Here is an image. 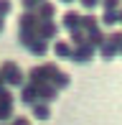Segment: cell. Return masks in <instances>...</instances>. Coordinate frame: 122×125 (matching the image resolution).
Returning <instances> with one entry per match:
<instances>
[{
  "mask_svg": "<svg viewBox=\"0 0 122 125\" xmlns=\"http://www.w3.org/2000/svg\"><path fill=\"white\" fill-rule=\"evenodd\" d=\"M0 77H3L5 87H20V84H26L23 69H20L15 61H3V64H0Z\"/></svg>",
  "mask_w": 122,
  "mask_h": 125,
  "instance_id": "obj_1",
  "label": "cell"
},
{
  "mask_svg": "<svg viewBox=\"0 0 122 125\" xmlns=\"http://www.w3.org/2000/svg\"><path fill=\"white\" fill-rule=\"evenodd\" d=\"M94 54H97V49L89 46V43H81V46H74V51H71V61H76V64H89V61L94 59Z\"/></svg>",
  "mask_w": 122,
  "mask_h": 125,
  "instance_id": "obj_2",
  "label": "cell"
},
{
  "mask_svg": "<svg viewBox=\"0 0 122 125\" xmlns=\"http://www.w3.org/2000/svg\"><path fill=\"white\" fill-rule=\"evenodd\" d=\"M56 33H59V26L53 23V21H41L36 28V38H41V41H53L56 38Z\"/></svg>",
  "mask_w": 122,
  "mask_h": 125,
  "instance_id": "obj_3",
  "label": "cell"
},
{
  "mask_svg": "<svg viewBox=\"0 0 122 125\" xmlns=\"http://www.w3.org/2000/svg\"><path fill=\"white\" fill-rule=\"evenodd\" d=\"M36 89H38V102H46V105H51V102L59 97V89H56V87H51L48 82L38 84Z\"/></svg>",
  "mask_w": 122,
  "mask_h": 125,
  "instance_id": "obj_4",
  "label": "cell"
},
{
  "mask_svg": "<svg viewBox=\"0 0 122 125\" xmlns=\"http://www.w3.org/2000/svg\"><path fill=\"white\" fill-rule=\"evenodd\" d=\"M33 13H36L38 21H53V15H56V5L48 3V0H43V3L38 5L36 10H33Z\"/></svg>",
  "mask_w": 122,
  "mask_h": 125,
  "instance_id": "obj_5",
  "label": "cell"
},
{
  "mask_svg": "<svg viewBox=\"0 0 122 125\" xmlns=\"http://www.w3.org/2000/svg\"><path fill=\"white\" fill-rule=\"evenodd\" d=\"M20 100H23V105L33 107V105L38 102V89L33 87V84H28V82H26V84H23V92H20Z\"/></svg>",
  "mask_w": 122,
  "mask_h": 125,
  "instance_id": "obj_6",
  "label": "cell"
},
{
  "mask_svg": "<svg viewBox=\"0 0 122 125\" xmlns=\"http://www.w3.org/2000/svg\"><path fill=\"white\" fill-rule=\"evenodd\" d=\"M79 23H81V13H79V10H69V13L61 18V26H64L66 31H74V28H79Z\"/></svg>",
  "mask_w": 122,
  "mask_h": 125,
  "instance_id": "obj_7",
  "label": "cell"
},
{
  "mask_svg": "<svg viewBox=\"0 0 122 125\" xmlns=\"http://www.w3.org/2000/svg\"><path fill=\"white\" fill-rule=\"evenodd\" d=\"M79 28L84 31V36H87V33H92V31H99V18H97V15H92V13L81 15V23H79Z\"/></svg>",
  "mask_w": 122,
  "mask_h": 125,
  "instance_id": "obj_8",
  "label": "cell"
},
{
  "mask_svg": "<svg viewBox=\"0 0 122 125\" xmlns=\"http://www.w3.org/2000/svg\"><path fill=\"white\" fill-rule=\"evenodd\" d=\"M71 51H74V46H71L69 41H56L53 43V54H56L59 59H71Z\"/></svg>",
  "mask_w": 122,
  "mask_h": 125,
  "instance_id": "obj_9",
  "label": "cell"
},
{
  "mask_svg": "<svg viewBox=\"0 0 122 125\" xmlns=\"http://www.w3.org/2000/svg\"><path fill=\"white\" fill-rule=\"evenodd\" d=\"M38 23H41V21L36 18V13H23V15H20V21H18V28H28V31H36Z\"/></svg>",
  "mask_w": 122,
  "mask_h": 125,
  "instance_id": "obj_10",
  "label": "cell"
},
{
  "mask_svg": "<svg viewBox=\"0 0 122 125\" xmlns=\"http://www.w3.org/2000/svg\"><path fill=\"white\" fill-rule=\"evenodd\" d=\"M31 110H33V117H36V120H48V117H51V107H48L46 102H36Z\"/></svg>",
  "mask_w": 122,
  "mask_h": 125,
  "instance_id": "obj_11",
  "label": "cell"
},
{
  "mask_svg": "<svg viewBox=\"0 0 122 125\" xmlns=\"http://www.w3.org/2000/svg\"><path fill=\"white\" fill-rule=\"evenodd\" d=\"M69 82H71V79H69V74H66V72H56V74H53V79H51L48 84H51V87H56L59 92H61L64 87H69Z\"/></svg>",
  "mask_w": 122,
  "mask_h": 125,
  "instance_id": "obj_12",
  "label": "cell"
},
{
  "mask_svg": "<svg viewBox=\"0 0 122 125\" xmlns=\"http://www.w3.org/2000/svg\"><path fill=\"white\" fill-rule=\"evenodd\" d=\"M117 10H120V8H117ZM117 10H104V15L99 18V26H109V28H112V26H117V23H120Z\"/></svg>",
  "mask_w": 122,
  "mask_h": 125,
  "instance_id": "obj_13",
  "label": "cell"
},
{
  "mask_svg": "<svg viewBox=\"0 0 122 125\" xmlns=\"http://www.w3.org/2000/svg\"><path fill=\"white\" fill-rule=\"evenodd\" d=\"M99 54H102V59H104V61H112L114 56H117V49H114L112 43L107 41V38H104V43L99 46Z\"/></svg>",
  "mask_w": 122,
  "mask_h": 125,
  "instance_id": "obj_14",
  "label": "cell"
},
{
  "mask_svg": "<svg viewBox=\"0 0 122 125\" xmlns=\"http://www.w3.org/2000/svg\"><path fill=\"white\" fill-rule=\"evenodd\" d=\"M38 69H41V74H43V79H46V82H51L53 79V74H56V72H61L59 69V64H38Z\"/></svg>",
  "mask_w": 122,
  "mask_h": 125,
  "instance_id": "obj_15",
  "label": "cell"
},
{
  "mask_svg": "<svg viewBox=\"0 0 122 125\" xmlns=\"http://www.w3.org/2000/svg\"><path fill=\"white\" fill-rule=\"evenodd\" d=\"M18 41L23 43L26 49H28L31 43L36 41V31H28V28H20V31H18Z\"/></svg>",
  "mask_w": 122,
  "mask_h": 125,
  "instance_id": "obj_16",
  "label": "cell"
},
{
  "mask_svg": "<svg viewBox=\"0 0 122 125\" xmlns=\"http://www.w3.org/2000/svg\"><path fill=\"white\" fill-rule=\"evenodd\" d=\"M84 41H87V36H84V31H81V28L69 31V43H71V46H81Z\"/></svg>",
  "mask_w": 122,
  "mask_h": 125,
  "instance_id": "obj_17",
  "label": "cell"
},
{
  "mask_svg": "<svg viewBox=\"0 0 122 125\" xmlns=\"http://www.w3.org/2000/svg\"><path fill=\"white\" fill-rule=\"evenodd\" d=\"M28 49H31V54H33V56H43V54L48 51V43H46V41H41V38H36V41H33Z\"/></svg>",
  "mask_w": 122,
  "mask_h": 125,
  "instance_id": "obj_18",
  "label": "cell"
},
{
  "mask_svg": "<svg viewBox=\"0 0 122 125\" xmlns=\"http://www.w3.org/2000/svg\"><path fill=\"white\" fill-rule=\"evenodd\" d=\"M13 120V105H0V123Z\"/></svg>",
  "mask_w": 122,
  "mask_h": 125,
  "instance_id": "obj_19",
  "label": "cell"
},
{
  "mask_svg": "<svg viewBox=\"0 0 122 125\" xmlns=\"http://www.w3.org/2000/svg\"><path fill=\"white\" fill-rule=\"evenodd\" d=\"M13 92H10V89L8 87H3V89H0V105H13Z\"/></svg>",
  "mask_w": 122,
  "mask_h": 125,
  "instance_id": "obj_20",
  "label": "cell"
},
{
  "mask_svg": "<svg viewBox=\"0 0 122 125\" xmlns=\"http://www.w3.org/2000/svg\"><path fill=\"white\" fill-rule=\"evenodd\" d=\"M10 10H13V3L10 0H0V18H8Z\"/></svg>",
  "mask_w": 122,
  "mask_h": 125,
  "instance_id": "obj_21",
  "label": "cell"
},
{
  "mask_svg": "<svg viewBox=\"0 0 122 125\" xmlns=\"http://www.w3.org/2000/svg\"><path fill=\"white\" fill-rule=\"evenodd\" d=\"M99 5H102L104 10H117L122 5V0H99Z\"/></svg>",
  "mask_w": 122,
  "mask_h": 125,
  "instance_id": "obj_22",
  "label": "cell"
},
{
  "mask_svg": "<svg viewBox=\"0 0 122 125\" xmlns=\"http://www.w3.org/2000/svg\"><path fill=\"white\" fill-rule=\"evenodd\" d=\"M20 3H23V8H26V13H33V10H36L38 5L43 3V0H20Z\"/></svg>",
  "mask_w": 122,
  "mask_h": 125,
  "instance_id": "obj_23",
  "label": "cell"
},
{
  "mask_svg": "<svg viewBox=\"0 0 122 125\" xmlns=\"http://www.w3.org/2000/svg\"><path fill=\"white\" fill-rule=\"evenodd\" d=\"M79 3H81V8L92 10V8H97V5H99V0H79Z\"/></svg>",
  "mask_w": 122,
  "mask_h": 125,
  "instance_id": "obj_24",
  "label": "cell"
},
{
  "mask_svg": "<svg viewBox=\"0 0 122 125\" xmlns=\"http://www.w3.org/2000/svg\"><path fill=\"white\" fill-rule=\"evenodd\" d=\"M8 125H31V123H28V117H13Z\"/></svg>",
  "mask_w": 122,
  "mask_h": 125,
  "instance_id": "obj_25",
  "label": "cell"
},
{
  "mask_svg": "<svg viewBox=\"0 0 122 125\" xmlns=\"http://www.w3.org/2000/svg\"><path fill=\"white\" fill-rule=\"evenodd\" d=\"M3 28H5V18H0V33H3Z\"/></svg>",
  "mask_w": 122,
  "mask_h": 125,
  "instance_id": "obj_26",
  "label": "cell"
},
{
  "mask_svg": "<svg viewBox=\"0 0 122 125\" xmlns=\"http://www.w3.org/2000/svg\"><path fill=\"white\" fill-rule=\"evenodd\" d=\"M117 18H120V23H122V8H120V10H117Z\"/></svg>",
  "mask_w": 122,
  "mask_h": 125,
  "instance_id": "obj_27",
  "label": "cell"
},
{
  "mask_svg": "<svg viewBox=\"0 0 122 125\" xmlns=\"http://www.w3.org/2000/svg\"><path fill=\"white\" fill-rule=\"evenodd\" d=\"M117 54H122V41H120V43H117Z\"/></svg>",
  "mask_w": 122,
  "mask_h": 125,
  "instance_id": "obj_28",
  "label": "cell"
},
{
  "mask_svg": "<svg viewBox=\"0 0 122 125\" xmlns=\"http://www.w3.org/2000/svg\"><path fill=\"white\" fill-rule=\"evenodd\" d=\"M59 3H66V5H71V3H74V0H59Z\"/></svg>",
  "mask_w": 122,
  "mask_h": 125,
  "instance_id": "obj_29",
  "label": "cell"
},
{
  "mask_svg": "<svg viewBox=\"0 0 122 125\" xmlns=\"http://www.w3.org/2000/svg\"><path fill=\"white\" fill-rule=\"evenodd\" d=\"M3 87H5V84H3V77H0V89H3Z\"/></svg>",
  "mask_w": 122,
  "mask_h": 125,
  "instance_id": "obj_30",
  "label": "cell"
},
{
  "mask_svg": "<svg viewBox=\"0 0 122 125\" xmlns=\"http://www.w3.org/2000/svg\"><path fill=\"white\" fill-rule=\"evenodd\" d=\"M0 125H8V123H0Z\"/></svg>",
  "mask_w": 122,
  "mask_h": 125,
  "instance_id": "obj_31",
  "label": "cell"
}]
</instances>
